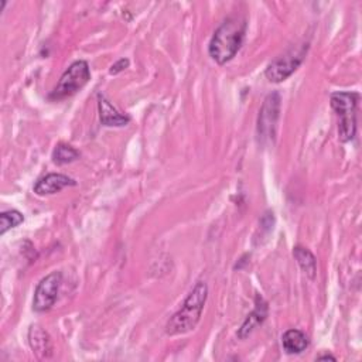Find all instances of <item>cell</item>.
Listing matches in <instances>:
<instances>
[{
  "label": "cell",
  "mask_w": 362,
  "mask_h": 362,
  "mask_svg": "<svg viewBox=\"0 0 362 362\" xmlns=\"http://www.w3.org/2000/svg\"><path fill=\"white\" fill-rule=\"evenodd\" d=\"M307 49L308 44L291 47L288 51H286L283 55L277 57L267 65V68L264 69V76L274 83L286 81L301 65L305 58Z\"/></svg>",
  "instance_id": "5b68a950"
},
{
  "label": "cell",
  "mask_w": 362,
  "mask_h": 362,
  "mask_svg": "<svg viewBox=\"0 0 362 362\" xmlns=\"http://www.w3.org/2000/svg\"><path fill=\"white\" fill-rule=\"evenodd\" d=\"M61 283V272H52L40 280L33 297V310L35 313H45L55 304Z\"/></svg>",
  "instance_id": "52a82bcc"
},
{
  "label": "cell",
  "mask_w": 362,
  "mask_h": 362,
  "mask_svg": "<svg viewBox=\"0 0 362 362\" xmlns=\"http://www.w3.org/2000/svg\"><path fill=\"white\" fill-rule=\"evenodd\" d=\"M293 256L297 260L301 270L304 272V274L310 280H314L315 276H317V259H315V256L307 247H304L301 245L294 246Z\"/></svg>",
  "instance_id": "4fadbf2b"
},
{
  "label": "cell",
  "mask_w": 362,
  "mask_h": 362,
  "mask_svg": "<svg viewBox=\"0 0 362 362\" xmlns=\"http://www.w3.org/2000/svg\"><path fill=\"white\" fill-rule=\"evenodd\" d=\"M89 79H90V69L88 62L83 59H78L65 69L57 86L49 92L48 99L49 100L66 99L75 95L78 90H81L88 83Z\"/></svg>",
  "instance_id": "277c9868"
},
{
  "label": "cell",
  "mask_w": 362,
  "mask_h": 362,
  "mask_svg": "<svg viewBox=\"0 0 362 362\" xmlns=\"http://www.w3.org/2000/svg\"><path fill=\"white\" fill-rule=\"evenodd\" d=\"M24 221V215L17 209L3 211L0 214V235H4L8 229L18 226Z\"/></svg>",
  "instance_id": "9a60e30c"
},
{
  "label": "cell",
  "mask_w": 362,
  "mask_h": 362,
  "mask_svg": "<svg viewBox=\"0 0 362 362\" xmlns=\"http://www.w3.org/2000/svg\"><path fill=\"white\" fill-rule=\"evenodd\" d=\"M317 359H318V361H328V359H331V361H337V358H335L334 355H331V354L318 355V356H317Z\"/></svg>",
  "instance_id": "e0dca14e"
},
{
  "label": "cell",
  "mask_w": 362,
  "mask_h": 362,
  "mask_svg": "<svg viewBox=\"0 0 362 362\" xmlns=\"http://www.w3.org/2000/svg\"><path fill=\"white\" fill-rule=\"evenodd\" d=\"M206 298H208L206 283L197 281L192 290L185 297L180 310L170 317L165 325V334L173 337V335H181L192 331L201 320V314L206 303Z\"/></svg>",
  "instance_id": "7a4b0ae2"
},
{
  "label": "cell",
  "mask_w": 362,
  "mask_h": 362,
  "mask_svg": "<svg viewBox=\"0 0 362 362\" xmlns=\"http://www.w3.org/2000/svg\"><path fill=\"white\" fill-rule=\"evenodd\" d=\"M308 337L296 328L287 329L283 335H281V345L283 349L286 351V354L288 355H297L301 354L303 351H305L308 348Z\"/></svg>",
  "instance_id": "7c38bea8"
},
{
  "label": "cell",
  "mask_w": 362,
  "mask_h": 362,
  "mask_svg": "<svg viewBox=\"0 0 362 362\" xmlns=\"http://www.w3.org/2000/svg\"><path fill=\"white\" fill-rule=\"evenodd\" d=\"M329 102L331 107L338 116L339 141H351L356 133V107L359 95L356 92H332Z\"/></svg>",
  "instance_id": "3957f363"
},
{
  "label": "cell",
  "mask_w": 362,
  "mask_h": 362,
  "mask_svg": "<svg viewBox=\"0 0 362 362\" xmlns=\"http://www.w3.org/2000/svg\"><path fill=\"white\" fill-rule=\"evenodd\" d=\"M76 181L65 174L61 173H49L44 177H41L35 184H34V192L37 195H52L59 192L61 189L66 187H75Z\"/></svg>",
  "instance_id": "ba28073f"
},
{
  "label": "cell",
  "mask_w": 362,
  "mask_h": 362,
  "mask_svg": "<svg viewBox=\"0 0 362 362\" xmlns=\"http://www.w3.org/2000/svg\"><path fill=\"white\" fill-rule=\"evenodd\" d=\"M51 157L55 164L64 165V164H69V163L78 160L81 157V153L75 147H72L66 143H58L55 146V148L52 150Z\"/></svg>",
  "instance_id": "5bb4252c"
},
{
  "label": "cell",
  "mask_w": 362,
  "mask_h": 362,
  "mask_svg": "<svg viewBox=\"0 0 362 362\" xmlns=\"http://www.w3.org/2000/svg\"><path fill=\"white\" fill-rule=\"evenodd\" d=\"M246 33V21L242 17H228L214 33L209 45V57L219 65L229 62L240 49Z\"/></svg>",
  "instance_id": "6da1fadb"
},
{
  "label": "cell",
  "mask_w": 362,
  "mask_h": 362,
  "mask_svg": "<svg viewBox=\"0 0 362 362\" xmlns=\"http://www.w3.org/2000/svg\"><path fill=\"white\" fill-rule=\"evenodd\" d=\"M129 64H130V61H129L127 58H120L119 61H116V62L110 66L109 74H110V75H117L119 72L124 71V69L129 66Z\"/></svg>",
  "instance_id": "2e32d148"
},
{
  "label": "cell",
  "mask_w": 362,
  "mask_h": 362,
  "mask_svg": "<svg viewBox=\"0 0 362 362\" xmlns=\"http://www.w3.org/2000/svg\"><path fill=\"white\" fill-rule=\"evenodd\" d=\"M98 110H99V119H100L102 126L122 127L130 122V117L127 115L120 113L110 103V100H107V98L102 93H98Z\"/></svg>",
  "instance_id": "30bf717a"
},
{
  "label": "cell",
  "mask_w": 362,
  "mask_h": 362,
  "mask_svg": "<svg viewBox=\"0 0 362 362\" xmlns=\"http://www.w3.org/2000/svg\"><path fill=\"white\" fill-rule=\"evenodd\" d=\"M266 317H267V303L263 300V297L260 294H257L255 298L253 311L247 314V317L242 322L240 328L238 329V338L245 339L246 337H249L256 329V327L263 324Z\"/></svg>",
  "instance_id": "8fae6325"
},
{
  "label": "cell",
  "mask_w": 362,
  "mask_h": 362,
  "mask_svg": "<svg viewBox=\"0 0 362 362\" xmlns=\"http://www.w3.org/2000/svg\"><path fill=\"white\" fill-rule=\"evenodd\" d=\"M280 95L279 92H272L266 96L257 117V139L259 143L264 144L266 141L274 140L276 136V127L280 113Z\"/></svg>",
  "instance_id": "8992f818"
},
{
  "label": "cell",
  "mask_w": 362,
  "mask_h": 362,
  "mask_svg": "<svg viewBox=\"0 0 362 362\" xmlns=\"http://www.w3.org/2000/svg\"><path fill=\"white\" fill-rule=\"evenodd\" d=\"M28 344H30L34 355L38 359H48V358L52 356L54 346H52L51 337L40 325H37V324L30 325V328H28Z\"/></svg>",
  "instance_id": "9c48e42d"
}]
</instances>
